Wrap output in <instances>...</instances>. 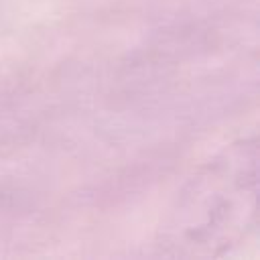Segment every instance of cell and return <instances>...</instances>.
<instances>
[{
    "instance_id": "cell-1",
    "label": "cell",
    "mask_w": 260,
    "mask_h": 260,
    "mask_svg": "<svg viewBox=\"0 0 260 260\" xmlns=\"http://www.w3.org/2000/svg\"><path fill=\"white\" fill-rule=\"evenodd\" d=\"M258 219V148L254 140L232 144L211 160L179 201L171 225L173 244L217 256L244 242Z\"/></svg>"
}]
</instances>
